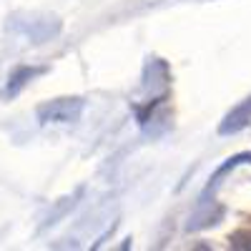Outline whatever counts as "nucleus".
Returning <instances> with one entry per match:
<instances>
[{
    "label": "nucleus",
    "mask_w": 251,
    "mask_h": 251,
    "mask_svg": "<svg viewBox=\"0 0 251 251\" xmlns=\"http://www.w3.org/2000/svg\"><path fill=\"white\" fill-rule=\"evenodd\" d=\"M83 108H86V100L73 96V98H53V100H46V103H40L35 116L38 121L48 126H58V123H75L80 116H83Z\"/></svg>",
    "instance_id": "nucleus-1"
},
{
    "label": "nucleus",
    "mask_w": 251,
    "mask_h": 251,
    "mask_svg": "<svg viewBox=\"0 0 251 251\" xmlns=\"http://www.w3.org/2000/svg\"><path fill=\"white\" fill-rule=\"evenodd\" d=\"M251 126V96L244 98L239 106H234L219 123V136H234Z\"/></svg>",
    "instance_id": "nucleus-2"
},
{
    "label": "nucleus",
    "mask_w": 251,
    "mask_h": 251,
    "mask_svg": "<svg viewBox=\"0 0 251 251\" xmlns=\"http://www.w3.org/2000/svg\"><path fill=\"white\" fill-rule=\"evenodd\" d=\"M13 25L23 35H28L33 43H46V40H50L60 30V23H58L55 18H43V20H35L33 18V23H23V20H18V15H15V23Z\"/></svg>",
    "instance_id": "nucleus-3"
},
{
    "label": "nucleus",
    "mask_w": 251,
    "mask_h": 251,
    "mask_svg": "<svg viewBox=\"0 0 251 251\" xmlns=\"http://www.w3.org/2000/svg\"><path fill=\"white\" fill-rule=\"evenodd\" d=\"M43 71H46V68H35V66H20V68H15L13 75H10L8 88H5V96H18L35 75H40Z\"/></svg>",
    "instance_id": "nucleus-4"
},
{
    "label": "nucleus",
    "mask_w": 251,
    "mask_h": 251,
    "mask_svg": "<svg viewBox=\"0 0 251 251\" xmlns=\"http://www.w3.org/2000/svg\"><path fill=\"white\" fill-rule=\"evenodd\" d=\"M221 214H224L221 206H216L214 211H211V208H208V211L199 208V211L191 216V221H188V231H199V228H206V226H211V224H219Z\"/></svg>",
    "instance_id": "nucleus-5"
},
{
    "label": "nucleus",
    "mask_w": 251,
    "mask_h": 251,
    "mask_svg": "<svg viewBox=\"0 0 251 251\" xmlns=\"http://www.w3.org/2000/svg\"><path fill=\"white\" fill-rule=\"evenodd\" d=\"M228 241L234 249H251V231H236Z\"/></svg>",
    "instance_id": "nucleus-6"
}]
</instances>
